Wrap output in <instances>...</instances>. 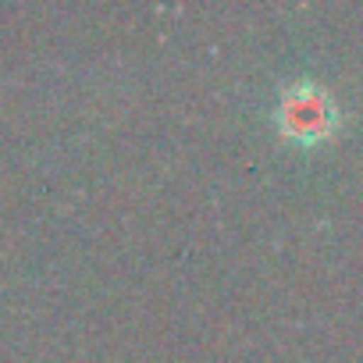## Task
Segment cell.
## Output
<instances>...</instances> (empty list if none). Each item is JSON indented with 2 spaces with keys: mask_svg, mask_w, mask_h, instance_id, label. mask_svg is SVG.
Segmentation results:
<instances>
[{
  "mask_svg": "<svg viewBox=\"0 0 363 363\" xmlns=\"http://www.w3.org/2000/svg\"><path fill=\"white\" fill-rule=\"evenodd\" d=\"M285 118H289V125H296L299 132H313L317 125H324V107H317L310 96H296V100H289V107H285Z\"/></svg>",
  "mask_w": 363,
  "mask_h": 363,
  "instance_id": "6da1fadb",
  "label": "cell"
}]
</instances>
